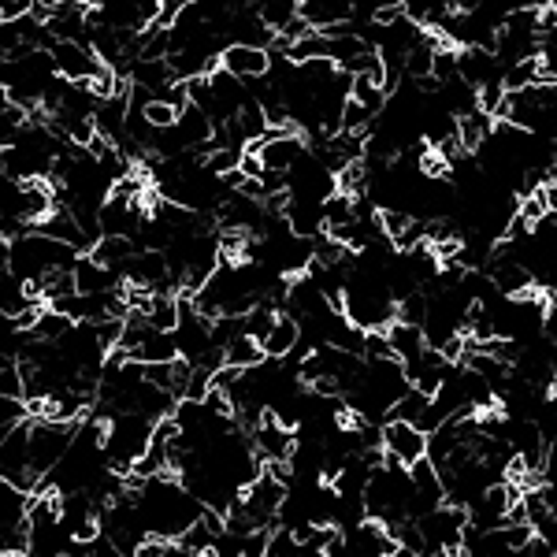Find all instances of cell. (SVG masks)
<instances>
[{
  "label": "cell",
  "instance_id": "6da1fadb",
  "mask_svg": "<svg viewBox=\"0 0 557 557\" xmlns=\"http://www.w3.org/2000/svg\"><path fill=\"white\" fill-rule=\"evenodd\" d=\"M52 56H56L60 78H67V82H93L104 71V60L86 41H56Z\"/></svg>",
  "mask_w": 557,
  "mask_h": 557
},
{
  "label": "cell",
  "instance_id": "7a4b0ae2",
  "mask_svg": "<svg viewBox=\"0 0 557 557\" xmlns=\"http://www.w3.org/2000/svg\"><path fill=\"white\" fill-rule=\"evenodd\" d=\"M428 431H420L413 420H387L383 424V450L390 457H398L402 465L413 468L420 457H428Z\"/></svg>",
  "mask_w": 557,
  "mask_h": 557
},
{
  "label": "cell",
  "instance_id": "3957f363",
  "mask_svg": "<svg viewBox=\"0 0 557 557\" xmlns=\"http://www.w3.org/2000/svg\"><path fill=\"white\" fill-rule=\"evenodd\" d=\"M220 67L223 71H231L234 78H242V82H253V78H264L272 71V52L257 49V45L231 41V45H223V52H220Z\"/></svg>",
  "mask_w": 557,
  "mask_h": 557
},
{
  "label": "cell",
  "instance_id": "277c9868",
  "mask_svg": "<svg viewBox=\"0 0 557 557\" xmlns=\"http://www.w3.org/2000/svg\"><path fill=\"white\" fill-rule=\"evenodd\" d=\"M298 342H301V320L294 312H279V320L272 324V331H268V338L260 346L268 353V361H283V357H290V353L298 350Z\"/></svg>",
  "mask_w": 557,
  "mask_h": 557
},
{
  "label": "cell",
  "instance_id": "5b68a950",
  "mask_svg": "<svg viewBox=\"0 0 557 557\" xmlns=\"http://www.w3.org/2000/svg\"><path fill=\"white\" fill-rule=\"evenodd\" d=\"M119 275H123V272L97 264L90 253H86V257H78V264H75L78 294H108V290H116V286H119Z\"/></svg>",
  "mask_w": 557,
  "mask_h": 557
},
{
  "label": "cell",
  "instance_id": "8992f818",
  "mask_svg": "<svg viewBox=\"0 0 557 557\" xmlns=\"http://www.w3.org/2000/svg\"><path fill=\"white\" fill-rule=\"evenodd\" d=\"M260 156H264L268 171H290L305 156V142H301L298 134H279V138L260 142Z\"/></svg>",
  "mask_w": 557,
  "mask_h": 557
},
{
  "label": "cell",
  "instance_id": "52a82bcc",
  "mask_svg": "<svg viewBox=\"0 0 557 557\" xmlns=\"http://www.w3.org/2000/svg\"><path fill=\"white\" fill-rule=\"evenodd\" d=\"M179 338L175 331H160V327H149V335L142 338V346L134 353V361L142 364H164V361H179Z\"/></svg>",
  "mask_w": 557,
  "mask_h": 557
},
{
  "label": "cell",
  "instance_id": "ba28073f",
  "mask_svg": "<svg viewBox=\"0 0 557 557\" xmlns=\"http://www.w3.org/2000/svg\"><path fill=\"white\" fill-rule=\"evenodd\" d=\"M127 75L134 86H145V90H168L171 82L179 78L175 75V67H171V60H142V56L130 64Z\"/></svg>",
  "mask_w": 557,
  "mask_h": 557
},
{
  "label": "cell",
  "instance_id": "9c48e42d",
  "mask_svg": "<svg viewBox=\"0 0 557 557\" xmlns=\"http://www.w3.org/2000/svg\"><path fill=\"white\" fill-rule=\"evenodd\" d=\"M390 342H394V350H398V361H416L420 353L428 350V335H424V327L420 324H405V320H394L387 327Z\"/></svg>",
  "mask_w": 557,
  "mask_h": 557
},
{
  "label": "cell",
  "instance_id": "30bf717a",
  "mask_svg": "<svg viewBox=\"0 0 557 557\" xmlns=\"http://www.w3.org/2000/svg\"><path fill=\"white\" fill-rule=\"evenodd\" d=\"M138 249H134V238H119V234H104L101 242L90 249V257L97 260V264H104V268H123L130 257H134Z\"/></svg>",
  "mask_w": 557,
  "mask_h": 557
},
{
  "label": "cell",
  "instance_id": "8fae6325",
  "mask_svg": "<svg viewBox=\"0 0 557 557\" xmlns=\"http://www.w3.org/2000/svg\"><path fill=\"white\" fill-rule=\"evenodd\" d=\"M253 12L260 15V23H268L275 34H283L286 26L301 15V0H257Z\"/></svg>",
  "mask_w": 557,
  "mask_h": 557
},
{
  "label": "cell",
  "instance_id": "7c38bea8",
  "mask_svg": "<svg viewBox=\"0 0 557 557\" xmlns=\"http://www.w3.org/2000/svg\"><path fill=\"white\" fill-rule=\"evenodd\" d=\"M223 357H227V364H234V368H257V364L268 361L264 346L249 335H238L231 346H223Z\"/></svg>",
  "mask_w": 557,
  "mask_h": 557
},
{
  "label": "cell",
  "instance_id": "4fadbf2b",
  "mask_svg": "<svg viewBox=\"0 0 557 557\" xmlns=\"http://www.w3.org/2000/svg\"><path fill=\"white\" fill-rule=\"evenodd\" d=\"M435 402V398H431V394H424V390L420 387H409L402 394V398H398V402L390 405V413H387V420H420V416H424V409H428V405Z\"/></svg>",
  "mask_w": 557,
  "mask_h": 557
},
{
  "label": "cell",
  "instance_id": "5bb4252c",
  "mask_svg": "<svg viewBox=\"0 0 557 557\" xmlns=\"http://www.w3.org/2000/svg\"><path fill=\"white\" fill-rule=\"evenodd\" d=\"M75 327V320L71 316H64V312H56L49 305V309L41 312V320H38V327L30 331L34 338H41V342H60V338H67V331Z\"/></svg>",
  "mask_w": 557,
  "mask_h": 557
},
{
  "label": "cell",
  "instance_id": "9a60e30c",
  "mask_svg": "<svg viewBox=\"0 0 557 557\" xmlns=\"http://www.w3.org/2000/svg\"><path fill=\"white\" fill-rule=\"evenodd\" d=\"M179 298L175 294H156L153 298V309H149V324L160 327V331H175L179 327Z\"/></svg>",
  "mask_w": 557,
  "mask_h": 557
},
{
  "label": "cell",
  "instance_id": "2e32d148",
  "mask_svg": "<svg viewBox=\"0 0 557 557\" xmlns=\"http://www.w3.org/2000/svg\"><path fill=\"white\" fill-rule=\"evenodd\" d=\"M353 101H361L364 108H372V112H383V104H387V90L383 86H376L368 75H353V93H350Z\"/></svg>",
  "mask_w": 557,
  "mask_h": 557
},
{
  "label": "cell",
  "instance_id": "e0dca14e",
  "mask_svg": "<svg viewBox=\"0 0 557 557\" xmlns=\"http://www.w3.org/2000/svg\"><path fill=\"white\" fill-rule=\"evenodd\" d=\"M179 546H186V550H194V554H212V546H216V532L205 524V517L197 520V524H190L186 532L175 539Z\"/></svg>",
  "mask_w": 557,
  "mask_h": 557
},
{
  "label": "cell",
  "instance_id": "ac0fdd59",
  "mask_svg": "<svg viewBox=\"0 0 557 557\" xmlns=\"http://www.w3.org/2000/svg\"><path fill=\"white\" fill-rule=\"evenodd\" d=\"M361 357L364 361H398V350H394V342H390L387 331H364Z\"/></svg>",
  "mask_w": 557,
  "mask_h": 557
},
{
  "label": "cell",
  "instance_id": "d6986e66",
  "mask_svg": "<svg viewBox=\"0 0 557 557\" xmlns=\"http://www.w3.org/2000/svg\"><path fill=\"white\" fill-rule=\"evenodd\" d=\"M242 156H246V149H238V145H220L216 153L205 156V168L212 171V175H227V171L242 168Z\"/></svg>",
  "mask_w": 557,
  "mask_h": 557
},
{
  "label": "cell",
  "instance_id": "ffe728a7",
  "mask_svg": "<svg viewBox=\"0 0 557 557\" xmlns=\"http://www.w3.org/2000/svg\"><path fill=\"white\" fill-rule=\"evenodd\" d=\"M301 554V539L298 532H290V528H275V532H268V550H264V557H298Z\"/></svg>",
  "mask_w": 557,
  "mask_h": 557
},
{
  "label": "cell",
  "instance_id": "44dd1931",
  "mask_svg": "<svg viewBox=\"0 0 557 557\" xmlns=\"http://www.w3.org/2000/svg\"><path fill=\"white\" fill-rule=\"evenodd\" d=\"M379 223H383V234H387L390 242H398V238L409 231L413 216H409V212H402V208H379Z\"/></svg>",
  "mask_w": 557,
  "mask_h": 557
},
{
  "label": "cell",
  "instance_id": "7402d4cb",
  "mask_svg": "<svg viewBox=\"0 0 557 557\" xmlns=\"http://www.w3.org/2000/svg\"><path fill=\"white\" fill-rule=\"evenodd\" d=\"M506 82L498 78V82H487V86H480V108L487 112V116L498 119V112H502V104H506Z\"/></svg>",
  "mask_w": 557,
  "mask_h": 557
},
{
  "label": "cell",
  "instance_id": "603a6c76",
  "mask_svg": "<svg viewBox=\"0 0 557 557\" xmlns=\"http://www.w3.org/2000/svg\"><path fill=\"white\" fill-rule=\"evenodd\" d=\"M145 119H149L156 130H160V127H175V119H179V108H171L168 101H160V97H156V101L145 104Z\"/></svg>",
  "mask_w": 557,
  "mask_h": 557
},
{
  "label": "cell",
  "instance_id": "cb8c5ba5",
  "mask_svg": "<svg viewBox=\"0 0 557 557\" xmlns=\"http://www.w3.org/2000/svg\"><path fill=\"white\" fill-rule=\"evenodd\" d=\"M34 12V0H0V23H15Z\"/></svg>",
  "mask_w": 557,
  "mask_h": 557
},
{
  "label": "cell",
  "instance_id": "d4e9b609",
  "mask_svg": "<svg viewBox=\"0 0 557 557\" xmlns=\"http://www.w3.org/2000/svg\"><path fill=\"white\" fill-rule=\"evenodd\" d=\"M405 15H409V8H405V4H379V8H376V19H372V23L394 26L398 19H405Z\"/></svg>",
  "mask_w": 557,
  "mask_h": 557
},
{
  "label": "cell",
  "instance_id": "484cf974",
  "mask_svg": "<svg viewBox=\"0 0 557 557\" xmlns=\"http://www.w3.org/2000/svg\"><path fill=\"white\" fill-rule=\"evenodd\" d=\"M168 543H171V539L149 535V539H142V546H138V554H134V557H164V554H168Z\"/></svg>",
  "mask_w": 557,
  "mask_h": 557
},
{
  "label": "cell",
  "instance_id": "4316f807",
  "mask_svg": "<svg viewBox=\"0 0 557 557\" xmlns=\"http://www.w3.org/2000/svg\"><path fill=\"white\" fill-rule=\"evenodd\" d=\"M450 4V12H476L483 0H446Z\"/></svg>",
  "mask_w": 557,
  "mask_h": 557
},
{
  "label": "cell",
  "instance_id": "83f0119b",
  "mask_svg": "<svg viewBox=\"0 0 557 557\" xmlns=\"http://www.w3.org/2000/svg\"><path fill=\"white\" fill-rule=\"evenodd\" d=\"M520 8H532V12H543V8H550V0H520Z\"/></svg>",
  "mask_w": 557,
  "mask_h": 557
}]
</instances>
